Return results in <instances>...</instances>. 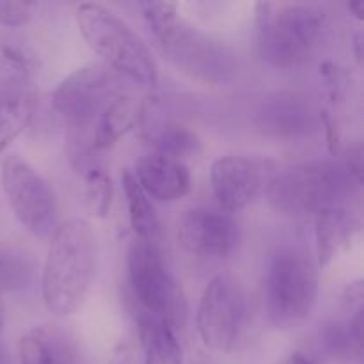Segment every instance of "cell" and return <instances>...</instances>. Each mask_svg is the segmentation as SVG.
Segmentation results:
<instances>
[{
    "mask_svg": "<svg viewBox=\"0 0 364 364\" xmlns=\"http://www.w3.org/2000/svg\"><path fill=\"white\" fill-rule=\"evenodd\" d=\"M112 178L107 173L105 167L91 166L85 169V205H87L89 212L95 217L109 215L110 205H112Z\"/></svg>",
    "mask_w": 364,
    "mask_h": 364,
    "instance_id": "obj_23",
    "label": "cell"
},
{
    "mask_svg": "<svg viewBox=\"0 0 364 364\" xmlns=\"http://www.w3.org/2000/svg\"><path fill=\"white\" fill-rule=\"evenodd\" d=\"M32 16V4L28 2H0V25L20 27Z\"/></svg>",
    "mask_w": 364,
    "mask_h": 364,
    "instance_id": "obj_25",
    "label": "cell"
},
{
    "mask_svg": "<svg viewBox=\"0 0 364 364\" xmlns=\"http://www.w3.org/2000/svg\"><path fill=\"white\" fill-rule=\"evenodd\" d=\"M2 188L18 223L34 237L46 238L55 231L57 199L48 181L21 156L2 162Z\"/></svg>",
    "mask_w": 364,
    "mask_h": 364,
    "instance_id": "obj_9",
    "label": "cell"
},
{
    "mask_svg": "<svg viewBox=\"0 0 364 364\" xmlns=\"http://www.w3.org/2000/svg\"><path fill=\"white\" fill-rule=\"evenodd\" d=\"M212 188L224 212L235 213L247 208L263 187L262 166L247 156L228 155L213 162Z\"/></svg>",
    "mask_w": 364,
    "mask_h": 364,
    "instance_id": "obj_13",
    "label": "cell"
},
{
    "mask_svg": "<svg viewBox=\"0 0 364 364\" xmlns=\"http://www.w3.org/2000/svg\"><path fill=\"white\" fill-rule=\"evenodd\" d=\"M139 338L144 364H183V348L178 333L164 320L142 313L139 316Z\"/></svg>",
    "mask_w": 364,
    "mask_h": 364,
    "instance_id": "obj_17",
    "label": "cell"
},
{
    "mask_svg": "<svg viewBox=\"0 0 364 364\" xmlns=\"http://www.w3.org/2000/svg\"><path fill=\"white\" fill-rule=\"evenodd\" d=\"M151 38L176 70L201 84H230L240 70L237 52L230 45L192 27L181 16Z\"/></svg>",
    "mask_w": 364,
    "mask_h": 364,
    "instance_id": "obj_6",
    "label": "cell"
},
{
    "mask_svg": "<svg viewBox=\"0 0 364 364\" xmlns=\"http://www.w3.org/2000/svg\"><path fill=\"white\" fill-rule=\"evenodd\" d=\"M137 117L139 110L134 98L117 95L100 114L95 135H92L95 149L112 148L123 135H127L134 128Z\"/></svg>",
    "mask_w": 364,
    "mask_h": 364,
    "instance_id": "obj_19",
    "label": "cell"
},
{
    "mask_svg": "<svg viewBox=\"0 0 364 364\" xmlns=\"http://www.w3.org/2000/svg\"><path fill=\"white\" fill-rule=\"evenodd\" d=\"M121 183H123L124 196H127L128 205V217H130V226L134 233L137 235L139 240H146L155 244L160 233V223L159 215H156L153 203L148 196L144 194L141 187H139L137 180H135L132 171H123L121 176Z\"/></svg>",
    "mask_w": 364,
    "mask_h": 364,
    "instance_id": "obj_21",
    "label": "cell"
},
{
    "mask_svg": "<svg viewBox=\"0 0 364 364\" xmlns=\"http://www.w3.org/2000/svg\"><path fill=\"white\" fill-rule=\"evenodd\" d=\"M318 297V265L297 247H283L272 256L265 276V304L270 323L295 329L311 315Z\"/></svg>",
    "mask_w": 364,
    "mask_h": 364,
    "instance_id": "obj_5",
    "label": "cell"
},
{
    "mask_svg": "<svg viewBox=\"0 0 364 364\" xmlns=\"http://www.w3.org/2000/svg\"><path fill=\"white\" fill-rule=\"evenodd\" d=\"M32 270V259L21 249L0 244V295L27 288Z\"/></svg>",
    "mask_w": 364,
    "mask_h": 364,
    "instance_id": "obj_22",
    "label": "cell"
},
{
    "mask_svg": "<svg viewBox=\"0 0 364 364\" xmlns=\"http://www.w3.org/2000/svg\"><path fill=\"white\" fill-rule=\"evenodd\" d=\"M20 364H73V350L57 329L31 331L18 341Z\"/></svg>",
    "mask_w": 364,
    "mask_h": 364,
    "instance_id": "obj_18",
    "label": "cell"
},
{
    "mask_svg": "<svg viewBox=\"0 0 364 364\" xmlns=\"http://www.w3.org/2000/svg\"><path fill=\"white\" fill-rule=\"evenodd\" d=\"M135 180L149 199L174 203L188 194L192 187L191 173L180 160L149 153L135 164Z\"/></svg>",
    "mask_w": 364,
    "mask_h": 364,
    "instance_id": "obj_14",
    "label": "cell"
},
{
    "mask_svg": "<svg viewBox=\"0 0 364 364\" xmlns=\"http://www.w3.org/2000/svg\"><path fill=\"white\" fill-rule=\"evenodd\" d=\"M343 308L347 309V313L355 315V313L363 311V283L361 281H355L350 283L343 291Z\"/></svg>",
    "mask_w": 364,
    "mask_h": 364,
    "instance_id": "obj_26",
    "label": "cell"
},
{
    "mask_svg": "<svg viewBox=\"0 0 364 364\" xmlns=\"http://www.w3.org/2000/svg\"><path fill=\"white\" fill-rule=\"evenodd\" d=\"M255 127L267 137L301 139L318 130L320 114L308 96L297 91H277L259 103Z\"/></svg>",
    "mask_w": 364,
    "mask_h": 364,
    "instance_id": "obj_12",
    "label": "cell"
},
{
    "mask_svg": "<svg viewBox=\"0 0 364 364\" xmlns=\"http://www.w3.org/2000/svg\"><path fill=\"white\" fill-rule=\"evenodd\" d=\"M259 55L270 66L291 70L304 64L318 50L327 32V16L313 6H284L270 13L269 4H259Z\"/></svg>",
    "mask_w": 364,
    "mask_h": 364,
    "instance_id": "obj_4",
    "label": "cell"
},
{
    "mask_svg": "<svg viewBox=\"0 0 364 364\" xmlns=\"http://www.w3.org/2000/svg\"><path fill=\"white\" fill-rule=\"evenodd\" d=\"M348 9H350L352 13L355 14V18L363 20V16H364V2H363V0H359V2H350V4H348Z\"/></svg>",
    "mask_w": 364,
    "mask_h": 364,
    "instance_id": "obj_31",
    "label": "cell"
},
{
    "mask_svg": "<svg viewBox=\"0 0 364 364\" xmlns=\"http://www.w3.org/2000/svg\"><path fill=\"white\" fill-rule=\"evenodd\" d=\"M361 230V220L347 206H334L315 215L316 265L326 267Z\"/></svg>",
    "mask_w": 364,
    "mask_h": 364,
    "instance_id": "obj_15",
    "label": "cell"
},
{
    "mask_svg": "<svg viewBox=\"0 0 364 364\" xmlns=\"http://www.w3.org/2000/svg\"><path fill=\"white\" fill-rule=\"evenodd\" d=\"M247 322V295L231 274H219L208 283L199 302L196 326L206 348L230 354L240 341Z\"/></svg>",
    "mask_w": 364,
    "mask_h": 364,
    "instance_id": "obj_8",
    "label": "cell"
},
{
    "mask_svg": "<svg viewBox=\"0 0 364 364\" xmlns=\"http://www.w3.org/2000/svg\"><path fill=\"white\" fill-rule=\"evenodd\" d=\"M146 137L155 148V153L169 159L180 160L191 159L201 151V141L194 130L176 123V121H162L146 128Z\"/></svg>",
    "mask_w": 364,
    "mask_h": 364,
    "instance_id": "obj_20",
    "label": "cell"
},
{
    "mask_svg": "<svg viewBox=\"0 0 364 364\" xmlns=\"http://www.w3.org/2000/svg\"><path fill=\"white\" fill-rule=\"evenodd\" d=\"M320 121H322V127L326 128V134H327V141H329V149L331 153H336L338 149V135H336V128H334L333 121L329 119L326 112L320 114Z\"/></svg>",
    "mask_w": 364,
    "mask_h": 364,
    "instance_id": "obj_28",
    "label": "cell"
},
{
    "mask_svg": "<svg viewBox=\"0 0 364 364\" xmlns=\"http://www.w3.org/2000/svg\"><path fill=\"white\" fill-rule=\"evenodd\" d=\"M343 167L359 185L363 183V148L361 146H354V148L348 149L347 162H345Z\"/></svg>",
    "mask_w": 364,
    "mask_h": 364,
    "instance_id": "obj_27",
    "label": "cell"
},
{
    "mask_svg": "<svg viewBox=\"0 0 364 364\" xmlns=\"http://www.w3.org/2000/svg\"><path fill=\"white\" fill-rule=\"evenodd\" d=\"M320 341H322L323 350L338 361H352V358H361L363 345H359L352 338L348 327L340 322H329L323 326Z\"/></svg>",
    "mask_w": 364,
    "mask_h": 364,
    "instance_id": "obj_24",
    "label": "cell"
},
{
    "mask_svg": "<svg viewBox=\"0 0 364 364\" xmlns=\"http://www.w3.org/2000/svg\"><path fill=\"white\" fill-rule=\"evenodd\" d=\"M240 228L231 213L217 208L187 210L178 220V242L201 258H226L237 249Z\"/></svg>",
    "mask_w": 364,
    "mask_h": 364,
    "instance_id": "obj_11",
    "label": "cell"
},
{
    "mask_svg": "<svg viewBox=\"0 0 364 364\" xmlns=\"http://www.w3.org/2000/svg\"><path fill=\"white\" fill-rule=\"evenodd\" d=\"M127 267L132 291L146 313L167 322L176 333L183 329L187 316L185 297L164 265L155 244L137 238L128 249Z\"/></svg>",
    "mask_w": 364,
    "mask_h": 364,
    "instance_id": "obj_7",
    "label": "cell"
},
{
    "mask_svg": "<svg viewBox=\"0 0 364 364\" xmlns=\"http://www.w3.org/2000/svg\"><path fill=\"white\" fill-rule=\"evenodd\" d=\"M287 364H315V363H313L308 355L302 354V352H294V354L290 355V359H288Z\"/></svg>",
    "mask_w": 364,
    "mask_h": 364,
    "instance_id": "obj_30",
    "label": "cell"
},
{
    "mask_svg": "<svg viewBox=\"0 0 364 364\" xmlns=\"http://www.w3.org/2000/svg\"><path fill=\"white\" fill-rule=\"evenodd\" d=\"M361 46H363V34L361 32H358V34L354 36V48H355V57H358L359 63H361V59H363Z\"/></svg>",
    "mask_w": 364,
    "mask_h": 364,
    "instance_id": "obj_32",
    "label": "cell"
},
{
    "mask_svg": "<svg viewBox=\"0 0 364 364\" xmlns=\"http://www.w3.org/2000/svg\"><path fill=\"white\" fill-rule=\"evenodd\" d=\"M4 304L0 301V364H11V358H9V352H7L6 343H4V338H2V331H4Z\"/></svg>",
    "mask_w": 364,
    "mask_h": 364,
    "instance_id": "obj_29",
    "label": "cell"
},
{
    "mask_svg": "<svg viewBox=\"0 0 364 364\" xmlns=\"http://www.w3.org/2000/svg\"><path fill=\"white\" fill-rule=\"evenodd\" d=\"M78 31L82 38L112 70L137 87H153L159 80V68L141 36L117 14L100 4L77 7Z\"/></svg>",
    "mask_w": 364,
    "mask_h": 364,
    "instance_id": "obj_2",
    "label": "cell"
},
{
    "mask_svg": "<svg viewBox=\"0 0 364 364\" xmlns=\"http://www.w3.org/2000/svg\"><path fill=\"white\" fill-rule=\"evenodd\" d=\"M36 109V95L28 80L9 78L0 84V153L28 127Z\"/></svg>",
    "mask_w": 364,
    "mask_h": 364,
    "instance_id": "obj_16",
    "label": "cell"
},
{
    "mask_svg": "<svg viewBox=\"0 0 364 364\" xmlns=\"http://www.w3.org/2000/svg\"><path fill=\"white\" fill-rule=\"evenodd\" d=\"M96 235L84 219H70L55 228L46 252L41 294L46 309L57 316L84 306L96 272Z\"/></svg>",
    "mask_w": 364,
    "mask_h": 364,
    "instance_id": "obj_1",
    "label": "cell"
},
{
    "mask_svg": "<svg viewBox=\"0 0 364 364\" xmlns=\"http://www.w3.org/2000/svg\"><path fill=\"white\" fill-rule=\"evenodd\" d=\"M359 183L341 164L316 160L290 167L270 180L267 198L276 212L294 217L316 215L327 208L345 206Z\"/></svg>",
    "mask_w": 364,
    "mask_h": 364,
    "instance_id": "obj_3",
    "label": "cell"
},
{
    "mask_svg": "<svg viewBox=\"0 0 364 364\" xmlns=\"http://www.w3.org/2000/svg\"><path fill=\"white\" fill-rule=\"evenodd\" d=\"M116 77L102 64H87L68 75L55 87L52 105L71 127L84 128L98 119L117 96Z\"/></svg>",
    "mask_w": 364,
    "mask_h": 364,
    "instance_id": "obj_10",
    "label": "cell"
}]
</instances>
